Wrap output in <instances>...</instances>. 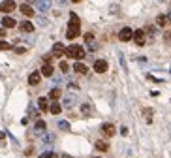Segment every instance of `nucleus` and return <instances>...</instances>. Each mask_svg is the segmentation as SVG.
I'll use <instances>...</instances> for the list:
<instances>
[{
  "mask_svg": "<svg viewBox=\"0 0 171 158\" xmlns=\"http://www.w3.org/2000/svg\"><path fill=\"white\" fill-rule=\"evenodd\" d=\"M79 34H81V21L72 11V13H70V25H68V30H66V38L68 40H75Z\"/></svg>",
  "mask_w": 171,
  "mask_h": 158,
  "instance_id": "obj_1",
  "label": "nucleus"
},
{
  "mask_svg": "<svg viewBox=\"0 0 171 158\" xmlns=\"http://www.w3.org/2000/svg\"><path fill=\"white\" fill-rule=\"evenodd\" d=\"M66 55L70 56V59H83L85 56V49L81 47V45H77V43H72V45H68L66 47Z\"/></svg>",
  "mask_w": 171,
  "mask_h": 158,
  "instance_id": "obj_2",
  "label": "nucleus"
},
{
  "mask_svg": "<svg viewBox=\"0 0 171 158\" xmlns=\"http://www.w3.org/2000/svg\"><path fill=\"white\" fill-rule=\"evenodd\" d=\"M119 40H120V41H130V40H134V30H132L130 27H124V28L119 32Z\"/></svg>",
  "mask_w": 171,
  "mask_h": 158,
  "instance_id": "obj_3",
  "label": "nucleus"
},
{
  "mask_svg": "<svg viewBox=\"0 0 171 158\" xmlns=\"http://www.w3.org/2000/svg\"><path fill=\"white\" fill-rule=\"evenodd\" d=\"M102 134L105 135V138H113V135H115V126H113L111 122L102 124Z\"/></svg>",
  "mask_w": 171,
  "mask_h": 158,
  "instance_id": "obj_4",
  "label": "nucleus"
},
{
  "mask_svg": "<svg viewBox=\"0 0 171 158\" xmlns=\"http://www.w3.org/2000/svg\"><path fill=\"white\" fill-rule=\"evenodd\" d=\"M62 55H66V47H64V45L58 41V43L53 45V56H58V59H60Z\"/></svg>",
  "mask_w": 171,
  "mask_h": 158,
  "instance_id": "obj_5",
  "label": "nucleus"
},
{
  "mask_svg": "<svg viewBox=\"0 0 171 158\" xmlns=\"http://www.w3.org/2000/svg\"><path fill=\"white\" fill-rule=\"evenodd\" d=\"M15 9V2L12 0H8V2H0V11H4V13H9V11Z\"/></svg>",
  "mask_w": 171,
  "mask_h": 158,
  "instance_id": "obj_6",
  "label": "nucleus"
},
{
  "mask_svg": "<svg viewBox=\"0 0 171 158\" xmlns=\"http://www.w3.org/2000/svg\"><path fill=\"white\" fill-rule=\"evenodd\" d=\"M0 23H2V27H4V28H13V27H17V21H15L13 17H9V15H6Z\"/></svg>",
  "mask_w": 171,
  "mask_h": 158,
  "instance_id": "obj_7",
  "label": "nucleus"
},
{
  "mask_svg": "<svg viewBox=\"0 0 171 158\" xmlns=\"http://www.w3.org/2000/svg\"><path fill=\"white\" fill-rule=\"evenodd\" d=\"M134 41L137 45H145V30H135L134 32Z\"/></svg>",
  "mask_w": 171,
  "mask_h": 158,
  "instance_id": "obj_8",
  "label": "nucleus"
},
{
  "mask_svg": "<svg viewBox=\"0 0 171 158\" xmlns=\"http://www.w3.org/2000/svg\"><path fill=\"white\" fill-rule=\"evenodd\" d=\"M40 79H41V74H40V72H32V74L28 75V85H32V87L40 85Z\"/></svg>",
  "mask_w": 171,
  "mask_h": 158,
  "instance_id": "obj_9",
  "label": "nucleus"
},
{
  "mask_svg": "<svg viewBox=\"0 0 171 158\" xmlns=\"http://www.w3.org/2000/svg\"><path fill=\"white\" fill-rule=\"evenodd\" d=\"M94 70L98 74L107 72V62H105V60H94Z\"/></svg>",
  "mask_w": 171,
  "mask_h": 158,
  "instance_id": "obj_10",
  "label": "nucleus"
},
{
  "mask_svg": "<svg viewBox=\"0 0 171 158\" xmlns=\"http://www.w3.org/2000/svg\"><path fill=\"white\" fill-rule=\"evenodd\" d=\"M45 130H47V124H45V120H38L36 122V126H34V132L36 134H45Z\"/></svg>",
  "mask_w": 171,
  "mask_h": 158,
  "instance_id": "obj_11",
  "label": "nucleus"
},
{
  "mask_svg": "<svg viewBox=\"0 0 171 158\" xmlns=\"http://www.w3.org/2000/svg\"><path fill=\"white\" fill-rule=\"evenodd\" d=\"M19 28L23 30V32H34V25H32L30 21H23V23H19Z\"/></svg>",
  "mask_w": 171,
  "mask_h": 158,
  "instance_id": "obj_12",
  "label": "nucleus"
},
{
  "mask_svg": "<svg viewBox=\"0 0 171 158\" xmlns=\"http://www.w3.org/2000/svg\"><path fill=\"white\" fill-rule=\"evenodd\" d=\"M53 72H55V68H53L51 64H44V68H41V75H45V77H51L53 75Z\"/></svg>",
  "mask_w": 171,
  "mask_h": 158,
  "instance_id": "obj_13",
  "label": "nucleus"
},
{
  "mask_svg": "<svg viewBox=\"0 0 171 158\" xmlns=\"http://www.w3.org/2000/svg\"><path fill=\"white\" fill-rule=\"evenodd\" d=\"M21 13L26 15V17H32V15H34V9H32L28 4H21Z\"/></svg>",
  "mask_w": 171,
  "mask_h": 158,
  "instance_id": "obj_14",
  "label": "nucleus"
},
{
  "mask_svg": "<svg viewBox=\"0 0 171 158\" xmlns=\"http://www.w3.org/2000/svg\"><path fill=\"white\" fill-rule=\"evenodd\" d=\"M49 98H38V107L41 109V111H49V102H47Z\"/></svg>",
  "mask_w": 171,
  "mask_h": 158,
  "instance_id": "obj_15",
  "label": "nucleus"
},
{
  "mask_svg": "<svg viewBox=\"0 0 171 158\" xmlns=\"http://www.w3.org/2000/svg\"><path fill=\"white\" fill-rule=\"evenodd\" d=\"M49 111L53 113V115H58V113L62 111V106L58 104V102H53V104L49 106Z\"/></svg>",
  "mask_w": 171,
  "mask_h": 158,
  "instance_id": "obj_16",
  "label": "nucleus"
},
{
  "mask_svg": "<svg viewBox=\"0 0 171 158\" xmlns=\"http://www.w3.org/2000/svg\"><path fill=\"white\" fill-rule=\"evenodd\" d=\"M156 25H158V27H167V25H169L167 15H158V17H156Z\"/></svg>",
  "mask_w": 171,
  "mask_h": 158,
  "instance_id": "obj_17",
  "label": "nucleus"
},
{
  "mask_svg": "<svg viewBox=\"0 0 171 158\" xmlns=\"http://www.w3.org/2000/svg\"><path fill=\"white\" fill-rule=\"evenodd\" d=\"M55 139H57V135L55 134H44V145H51V143H55Z\"/></svg>",
  "mask_w": 171,
  "mask_h": 158,
  "instance_id": "obj_18",
  "label": "nucleus"
},
{
  "mask_svg": "<svg viewBox=\"0 0 171 158\" xmlns=\"http://www.w3.org/2000/svg\"><path fill=\"white\" fill-rule=\"evenodd\" d=\"M36 8L41 11V13H45V11L51 8V2H36Z\"/></svg>",
  "mask_w": 171,
  "mask_h": 158,
  "instance_id": "obj_19",
  "label": "nucleus"
},
{
  "mask_svg": "<svg viewBox=\"0 0 171 158\" xmlns=\"http://www.w3.org/2000/svg\"><path fill=\"white\" fill-rule=\"evenodd\" d=\"M60 94H62V92H60V88H53L51 92H49V100H53V102H57V100L60 98Z\"/></svg>",
  "mask_w": 171,
  "mask_h": 158,
  "instance_id": "obj_20",
  "label": "nucleus"
},
{
  "mask_svg": "<svg viewBox=\"0 0 171 158\" xmlns=\"http://www.w3.org/2000/svg\"><path fill=\"white\" fill-rule=\"evenodd\" d=\"M73 70H75L77 74H87V72H89V68L85 66V64H81V62H77L75 66H73Z\"/></svg>",
  "mask_w": 171,
  "mask_h": 158,
  "instance_id": "obj_21",
  "label": "nucleus"
},
{
  "mask_svg": "<svg viewBox=\"0 0 171 158\" xmlns=\"http://www.w3.org/2000/svg\"><path fill=\"white\" fill-rule=\"evenodd\" d=\"M96 149L103 153V151H107V149H109V145L105 143V141H96Z\"/></svg>",
  "mask_w": 171,
  "mask_h": 158,
  "instance_id": "obj_22",
  "label": "nucleus"
},
{
  "mask_svg": "<svg viewBox=\"0 0 171 158\" xmlns=\"http://www.w3.org/2000/svg\"><path fill=\"white\" fill-rule=\"evenodd\" d=\"M73 104H75V100H73V96H66V98H64V106H66V107H72Z\"/></svg>",
  "mask_w": 171,
  "mask_h": 158,
  "instance_id": "obj_23",
  "label": "nucleus"
},
{
  "mask_svg": "<svg viewBox=\"0 0 171 158\" xmlns=\"http://www.w3.org/2000/svg\"><path fill=\"white\" fill-rule=\"evenodd\" d=\"M58 128L60 130H70V122L68 120H58Z\"/></svg>",
  "mask_w": 171,
  "mask_h": 158,
  "instance_id": "obj_24",
  "label": "nucleus"
},
{
  "mask_svg": "<svg viewBox=\"0 0 171 158\" xmlns=\"http://www.w3.org/2000/svg\"><path fill=\"white\" fill-rule=\"evenodd\" d=\"M85 41H87L89 45L94 43V34H92V32H87V34H85Z\"/></svg>",
  "mask_w": 171,
  "mask_h": 158,
  "instance_id": "obj_25",
  "label": "nucleus"
},
{
  "mask_svg": "<svg viewBox=\"0 0 171 158\" xmlns=\"http://www.w3.org/2000/svg\"><path fill=\"white\" fill-rule=\"evenodd\" d=\"M0 49H2V51L12 49V43H8V41H0Z\"/></svg>",
  "mask_w": 171,
  "mask_h": 158,
  "instance_id": "obj_26",
  "label": "nucleus"
},
{
  "mask_svg": "<svg viewBox=\"0 0 171 158\" xmlns=\"http://www.w3.org/2000/svg\"><path fill=\"white\" fill-rule=\"evenodd\" d=\"M81 111L85 113V115H90V106H89V104H83V106H81Z\"/></svg>",
  "mask_w": 171,
  "mask_h": 158,
  "instance_id": "obj_27",
  "label": "nucleus"
},
{
  "mask_svg": "<svg viewBox=\"0 0 171 158\" xmlns=\"http://www.w3.org/2000/svg\"><path fill=\"white\" fill-rule=\"evenodd\" d=\"M60 70H62L64 74H66V72H70V66H68V62H64V60H62V62H60Z\"/></svg>",
  "mask_w": 171,
  "mask_h": 158,
  "instance_id": "obj_28",
  "label": "nucleus"
},
{
  "mask_svg": "<svg viewBox=\"0 0 171 158\" xmlns=\"http://www.w3.org/2000/svg\"><path fill=\"white\" fill-rule=\"evenodd\" d=\"M38 25H41V27H47V25H49V21H47V19H44V17H38Z\"/></svg>",
  "mask_w": 171,
  "mask_h": 158,
  "instance_id": "obj_29",
  "label": "nucleus"
},
{
  "mask_svg": "<svg viewBox=\"0 0 171 158\" xmlns=\"http://www.w3.org/2000/svg\"><path fill=\"white\" fill-rule=\"evenodd\" d=\"M13 51L17 55H23V53H26V47H13Z\"/></svg>",
  "mask_w": 171,
  "mask_h": 158,
  "instance_id": "obj_30",
  "label": "nucleus"
},
{
  "mask_svg": "<svg viewBox=\"0 0 171 158\" xmlns=\"http://www.w3.org/2000/svg\"><path fill=\"white\" fill-rule=\"evenodd\" d=\"M51 56H53V55H45V56H44V62H45V64L51 62Z\"/></svg>",
  "mask_w": 171,
  "mask_h": 158,
  "instance_id": "obj_31",
  "label": "nucleus"
},
{
  "mask_svg": "<svg viewBox=\"0 0 171 158\" xmlns=\"http://www.w3.org/2000/svg\"><path fill=\"white\" fill-rule=\"evenodd\" d=\"M147 32L151 34V36H154V27H147Z\"/></svg>",
  "mask_w": 171,
  "mask_h": 158,
  "instance_id": "obj_32",
  "label": "nucleus"
},
{
  "mask_svg": "<svg viewBox=\"0 0 171 158\" xmlns=\"http://www.w3.org/2000/svg\"><path fill=\"white\" fill-rule=\"evenodd\" d=\"M70 88H72V90H77L79 87H77V83H70Z\"/></svg>",
  "mask_w": 171,
  "mask_h": 158,
  "instance_id": "obj_33",
  "label": "nucleus"
},
{
  "mask_svg": "<svg viewBox=\"0 0 171 158\" xmlns=\"http://www.w3.org/2000/svg\"><path fill=\"white\" fill-rule=\"evenodd\" d=\"M120 134H122V135H126V134H128V128H126V126H122V128H120Z\"/></svg>",
  "mask_w": 171,
  "mask_h": 158,
  "instance_id": "obj_34",
  "label": "nucleus"
},
{
  "mask_svg": "<svg viewBox=\"0 0 171 158\" xmlns=\"http://www.w3.org/2000/svg\"><path fill=\"white\" fill-rule=\"evenodd\" d=\"M6 36V28H0V38H4Z\"/></svg>",
  "mask_w": 171,
  "mask_h": 158,
  "instance_id": "obj_35",
  "label": "nucleus"
},
{
  "mask_svg": "<svg viewBox=\"0 0 171 158\" xmlns=\"http://www.w3.org/2000/svg\"><path fill=\"white\" fill-rule=\"evenodd\" d=\"M58 158H72V156H70V154H60Z\"/></svg>",
  "mask_w": 171,
  "mask_h": 158,
  "instance_id": "obj_36",
  "label": "nucleus"
},
{
  "mask_svg": "<svg viewBox=\"0 0 171 158\" xmlns=\"http://www.w3.org/2000/svg\"><path fill=\"white\" fill-rule=\"evenodd\" d=\"M6 138V132H0V139H4Z\"/></svg>",
  "mask_w": 171,
  "mask_h": 158,
  "instance_id": "obj_37",
  "label": "nucleus"
},
{
  "mask_svg": "<svg viewBox=\"0 0 171 158\" xmlns=\"http://www.w3.org/2000/svg\"><path fill=\"white\" fill-rule=\"evenodd\" d=\"M167 19H169V23H171V13H169V15H167Z\"/></svg>",
  "mask_w": 171,
  "mask_h": 158,
  "instance_id": "obj_38",
  "label": "nucleus"
},
{
  "mask_svg": "<svg viewBox=\"0 0 171 158\" xmlns=\"http://www.w3.org/2000/svg\"><path fill=\"white\" fill-rule=\"evenodd\" d=\"M40 158H45V156H40Z\"/></svg>",
  "mask_w": 171,
  "mask_h": 158,
  "instance_id": "obj_39",
  "label": "nucleus"
},
{
  "mask_svg": "<svg viewBox=\"0 0 171 158\" xmlns=\"http://www.w3.org/2000/svg\"><path fill=\"white\" fill-rule=\"evenodd\" d=\"M96 158H100V156H96Z\"/></svg>",
  "mask_w": 171,
  "mask_h": 158,
  "instance_id": "obj_40",
  "label": "nucleus"
}]
</instances>
